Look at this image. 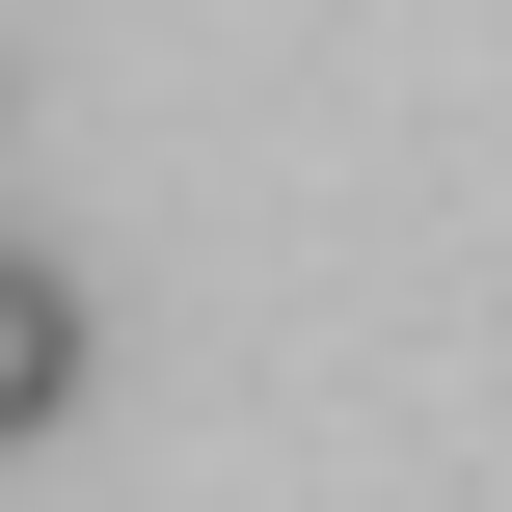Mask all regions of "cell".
<instances>
[{
	"mask_svg": "<svg viewBox=\"0 0 512 512\" xmlns=\"http://www.w3.org/2000/svg\"><path fill=\"white\" fill-rule=\"evenodd\" d=\"M54 405H81V270L0 243V432H54Z\"/></svg>",
	"mask_w": 512,
	"mask_h": 512,
	"instance_id": "cell-1",
	"label": "cell"
}]
</instances>
